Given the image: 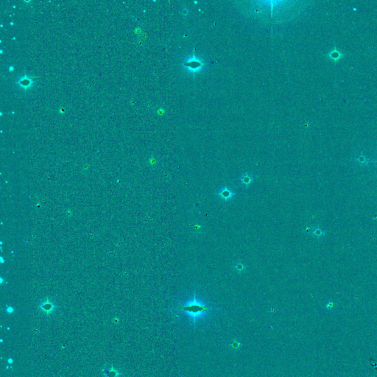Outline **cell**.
I'll return each mask as SVG.
<instances>
[{
  "label": "cell",
  "mask_w": 377,
  "mask_h": 377,
  "mask_svg": "<svg viewBox=\"0 0 377 377\" xmlns=\"http://www.w3.org/2000/svg\"><path fill=\"white\" fill-rule=\"evenodd\" d=\"M311 234H312V235H313L314 237H315L317 238L323 237V236L325 235L324 231H322L321 229H318V228H313L311 231Z\"/></svg>",
  "instance_id": "6"
},
{
  "label": "cell",
  "mask_w": 377,
  "mask_h": 377,
  "mask_svg": "<svg viewBox=\"0 0 377 377\" xmlns=\"http://www.w3.org/2000/svg\"><path fill=\"white\" fill-rule=\"evenodd\" d=\"M214 310V308L213 307L197 298L195 290L194 291L193 296L179 307V310L186 314L190 319L191 323L195 326L197 324V320L204 318Z\"/></svg>",
  "instance_id": "1"
},
{
  "label": "cell",
  "mask_w": 377,
  "mask_h": 377,
  "mask_svg": "<svg viewBox=\"0 0 377 377\" xmlns=\"http://www.w3.org/2000/svg\"><path fill=\"white\" fill-rule=\"evenodd\" d=\"M234 270H236V271H237V273H243V272L245 271V266L243 265V264L240 263V262L236 263L235 265H234Z\"/></svg>",
  "instance_id": "7"
},
{
  "label": "cell",
  "mask_w": 377,
  "mask_h": 377,
  "mask_svg": "<svg viewBox=\"0 0 377 377\" xmlns=\"http://www.w3.org/2000/svg\"><path fill=\"white\" fill-rule=\"evenodd\" d=\"M185 64H186L185 66H188V67H190L192 69H195H195H198L200 66H201L202 65H203V64L200 63L198 60L196 59V58H195V59H192L191 61H189V62L186 63Z\"/></svg>",
  "instance_id": "5"
},
{
  "label": "cell",
  "mask_w": 377,
  "mask_h": 377,
  "mask_svg": "<svg viewBox=\"0 0 377 377\" xmlns=\"http://www.w3.org/2000/svg\"><path fill=\"white\" fill-rule=\"evenodd\" d=\"M253 178L251 175L248 174V173H245V174L242 175L240 178V182L245 188H248L250 186V184L253 183Z\"/></svg>",
  "instance_id": "3"
},
{
  "label": "cell",
  "mask_w": 377,
  "mask_h": 377,
  "mask_svg": "<svg viewBox=\"0 0 377 377\" xmlns=\"http://www.w3.org/2000/svg\"><path fill=\"white\" fill-rule=\"evenodd\" d=\"M41 309L43 312L49 314L53 312V310H54V306H53L52 303L49 302V301H46L44 302H42V304H41Z\"/></svg>",
  "instance_id": "4"
},
{
  "label": "cell",
  "mask_w": 377,
  "mask_h": 377,
  "mask_svg": "<svg viewBox=\"0 0 377 377\" xmlns=\"http://www.w3.org/2000/svg\"><path fill=\"white\" fill-rule=\"evenodd\" d=\"M217 195L219 197H220L222 200H225V201H229V200H232L234 198V197L235 196V193L229 187H225L223 188H222L217 193Z\"/></svg>",
  "instance_id": "2"
}]
</instances>
